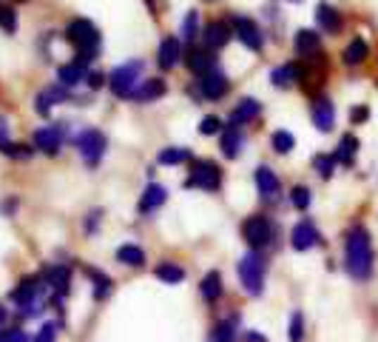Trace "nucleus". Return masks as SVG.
<instances>
[{"instance_id":"nucleus-40","label":"nucleus","mask_w":378,"mask_h":342,"mask_svg":"<svg viewBox=\"0 0 378 342\" xmlns=\"http://www.w3.org/2000/svg\"><path fill=\"white\" fill-rule=\"evenodd\" d=\"M313 166L322 171V177H330V174H333V166H336V157H325V154H319V157H313Z\"/></svg>"},{"instance_id":"nucleus-7","label":"nucleus","mask_w":378,"mask_h":342,"mask_svg":"<svg viewBox=\"0 0 378 342\" xmlns=\"http://www.w3.org/2000/svg\"><path fill=\"white\" fill-rule=\"evenodd\" d=\"M191 185H196V188H202V191H216L219 185H222V171H219V166L216 163H210V160H202V163H196L194 166V171H191V180H188Z\"/></svg>"},{"instance_id":"nucleus-30","label":"nucleus","mask_w":378,"mask_h":342,"mask_svg":"<svg viewBox=\"0 0 378 342\" xmlns=\"http://www.w3.org/2000/svg\"><path fill=\"white\" fill-rule=\"evenodd\" d=\"M83 63H77V60H74V63H68V66H63L60 68V72H57V78H60V83L63 86H74V83H80L83 80Z\"/></svg>"},{"instance_id":"nucleus-1","label":"nucleus","mask_w":378,"mask_h":342,"mask_svg":"<svg viewBox=\"0 0 378 342\" xmlns=\"http://www.w3.org/2000/svg\"><path fill=\"white\" fill-rule=\"evenodd\" d=\"M344 268L353 280H370L372 274V243L364 226H353L344 240Z\"/></svg>"},{"instance_id":"nucleus-31","label":"nucleus","mask_w":378,"mask_h":342,"mask_svg":"<svg viewBox=\"0 0 378 342\" xmlns=\"http://www.w3.org/2000/svg\"><path fill=\"white\" fill-rule=\"evenodd\" d=\"M234 336H237V319H225L213 328L210 342H234Z\"/></svg>"},{"instance_id":"nucleus-35","label":"nucleus","mask_w":378,"mask_h":342,"mask_svg":"<svg viewBox=\"0 0 378 342\" xmlns=\"http://www.w3.org/2000/svg\"><path fill=\"white\" fill-rule=\"evenodd\" d=\"M293 146H296V137L290 131H273V149L279 154H287Z\"/></svg>"},{"instance_id":"nucleus-41","label":"nucleus","mask_w":378,"mask_h":342,"mask_svg":"<svg viewBox=\"0 0 378 342\" xmlns=\"http://www.w3.org/2000/svg\"><path fill=\"white\" fill-rule=\"evenodd\" d=\"M0 342H29V336L20 328H9V331H0Z\"/></svg>"},{"instance_id":"nucleus-38","label":"nucleus","mask_w":378,"mask_h":342,"mask_svg":"<svg viewBox=\"0 0 378 342\" xmlns=\"http://www.w3.org/2000/svg\"><path fill=\"white\" fill-rule=\"evenodd\" d=\"M0 29L9 32V35L18 29V18H15V12L9 6H0Z\"/></svg>"},{"instance_id":"nucleus-15","label":"nucleus","mask_w":378,"mask_h":342,"mask_svg":"<svg viewBox=\"0 0 378 342\" xmlns=\"http://www.w3.org/2000/svg\"><path fill=\"white\" fill-rule=\"evenodd\" d=\"M256 188H259V194H262L265 200H273V197L279 194V177H276L267 166H259V169H256Z\"/></svg>"},{"instance_id":"nucleus-4","label":"nucleus","mask_w":378,"mask_h":342,"mask_svg":"<svg viewBox=\"0 0 378 342\" xmlns=\"http://www.w3.org/2000/svg\"><path fill=\"white\" fill-rule=\"evenodd\" d=\"M139 75H142V63L139 60H131V63L114 68L111 78H108V86H111V92L117 97H131L134 89H137V83H139Z\"/></svg>"},{"instance_id":"nucleus-2","label":"nucleus","mask_w":378,"mask_h":342,"mask_svg":"<svg viewBox=\"0 0 378 342\" xmlns=\"http://www.w3.org/2000/svg\"><path fill=\"white\" fill-rule=\"evenodd\" d=\"M65 37H68V43H74V49H77V63L86 66L89 60L97 57V51H100V32H97V26L92 20H86V18L71 20Z\"/></svg>"},{"instance_id":"nucleus-11","label":"nucleus","mask_w":378,"mask_h":342,"mask_svg":"<svg viewBox=\"0 0 378 342\" xmlns=\"http://www.w3.org/2000/svg\"><path fill=\"white\" fill-rule=\"evenodd\" d=\"M34 146L46 154H54L60 146H63V128L60 126H43L37 134H34Z\"/></svg>"},{"instance_id":"nucleus-19","label":"nucleus","mask_w":378,"mask_h":342,"mask_svg":"<svg viewBox=\"0 0 378 342\" xmlns=\"http://www.w3.org/2000/svg\"><path fill=\"white\" fill-rule=\"evenodd\" d=\"M228 40H231V26H228V23L216 20V23H210V26L205 29V43H208V49H222Z\"/></svg>"},{"instance_id":"nucleus-24","label":"nucleus","mask_w":378,"mask_h":342,"mask_svg":"<svg viewBox=\"0 0 378 342\" xmlns=\"http://www.w3.org/2000/svg\"><path fill=\"white\" fill-rule=\"evenodd\" d=\"M165 94V83L163 80H145L139 89H134V94H131V100H154V97H163Z\"/></svg>"},{"instance_id":"nucleus-13","label":"nucleus","mask_w":378,"mask_h":342,"mask_svg":"<svg viewBox=\"0 0 378 342\" xmlns=\"http://www.w3.org/2000/svg\"><path fill=\"white\" fill-rule=\"evenodd\" d=\"M313 123L322 128V131H330L333 123H336V111H333V103L327 97H319L313 100Z\"/></svg>"},{"instance_id":"nucleus-36","label":"nucleus","mask_w":378,"mask_h":342,"mask_svg":"<svg viewBox=\"0 0 378 342\" xmlns=\"http://www.w3.org/2000/svg\"><path fill=\"white\" fill-rule=\"evenodd\" d=\"M290 202L296 205V209H298V212H305V209H308V205H310V191H308L305 185H296V188L290 191Z\"/></svg>"},{"instance_id":"nucleus-43","label":"nucleus","mask_w":378,"mask_h":342,"mask_svg":"<svg viewBox=\"0 0 378 342\" xmlns=\"http://www.w3.org/2000/svg\"><path fill=\"white\" fill-rule=\"evenodd\" d=\"M194 37H196V15L191 12L185 20V40H194Z\"/></svg>"},{"instance_id":"nucleus-49","label":"nucleus","mask_w":378,"mask_h":342,"mask_svg":"<svg viewBox=\"0 0 378 342\" xmlns=\"http://www.w3.org/2000/svg\"><path fill=\"white\" fill-rule=\"evenodd\" d=\"M293 4H298V0H293Z\"/></svg>"},{"instance_id":"nucleus-47","label":"nucleus","mask_w":378,"mask_h":342,"mask_svg":"<svg viewBox=\"0 0 378 342\" xmlns=\"http://www.w3.org/2000/svg\"><path fill=\"white\" fill-rule=\"evenodd\" d=\"M245 339H248V342H265L259 334H245Z\"/></svg>"},{"instance_id":"nucleus-9","label":"nucleus","mask_w":378,"mask_h":342,"mask_svg":"<svg viewBox=\"0 0 378 342\" xmlns=\"http://www.w3.org/2000/svg\"><path fill=\"white\" fill-rule=\"evenodd\" d=\"M234 29H237V35H239V40L251 49V51H262V46H265V37H262V32H259V26L251 20V18H234V23H231Z\"/></svg>"},{"instance_id":"nucleus-22","label":"nucleus","mask_w":378,"mask_h":342,"mask_svg":"<svg viewBox=\"0 0 378 342\" xmlns=\"http://www.w3.org/2000/svg\"><path fill=\"white\" fill-rule=\"evenodd\" d=\"M154 274H157V280H163V283H168V286H179V283L185 280V271H182L177 262H160Z\"/></svg>"},{"instance_id":"nucleus-28","label":"nucleus","mask_w":378,"mask_h":342,"mask_svg":"<svg viewBox=\"0 0 378 342\" xmlns=\"http://www.w3.org/2000/svg\"><path fill=\"white\" fill-rule=\"evenodd\" d=\"M316 49H319V35H316V32L301 29V32L296 35V51H298V54H313Z\"/></svg>"},{"instance_id":"nucleus-14","label":"nucleus","mask_w":378,"mask_h":342,"mask_svg":"<svg viewBox=\"0 0 378 342\" xmlns=\"http://www.w3.org/2000/svg\"><path fill=\"white\" fill-rule=\"evenodd\" d=\"M179 57H182V43H179V37H165V40L160 43V66H163V68H174V66L179 63Z\"/></svg>"},{"instance_id":"nucleus-44","label":"nucleus","mask_w":378,"mask_h":342,"mask_svg":"<svg viewBox=\"0 0 378 342\" xmlns=\"http://www.w3.org/2000/svg\"><path fill=\"white\" fill-rule=\"evenodd\" d=\"M51 97H54V94H40V97H37V111H40V114H49V109H51Z\"/></svg>"},{"instance_id":"nucleus-37","label":"nucleus","mask_w":378,"mask_h":342,"mask_svg":"<svg viewBox=\"0 0 378 342\" xmlns=\"http://www.w3.org/2000/svg\"><path fill=\"white\" fill-rule=\"evenodd\" d=\"M287 336H290L293 342H298L301 336H305V317H301V311H293V317H290V331H287Z\"/></svg>"},{"instance_id":"nucleus-33","label":"nucleus","mask_w":378,"mask_h":342,"mask_svg":"<svg viewBox=\"0 0 378 342\" xmlns=\"http://www.w3.org/2000/svg\"><path fill=\"white\" fill-rule=\"evenodd\" d=\"M89 277H92V280H94V297H97V300H106V297H108V291H111V286H114V283H111V280H108V277H106V274H100V271H94V268H92V271H89Z\"/></svg>"},{"instance_id":"nucleus-20","label":"nucleus","mask_w":378,"mask_h":342,"mask_svg":"<svg viewBox=\"0 0 378 342\" xmlns=\"http://www.w3.org/2000/svg\"><path fill=\"white\" fill-rule=\"evenodd\" d=\"M199 294H202V300H208V303H216V300L222 297V277H219L216 271H210V274H205V277H202Z\"/></svg>"},{"instance_id":"nucleus-32","label":"nucleus","mask_w":378,"mask_h":342,"mask_svg":"<svg viewBox=\"0 0 378 342\" xmlns=\"http://www.w3.org/2000/svg\"><path fill=\"white\" fill-rule=\"evenodd\" d=\"M157 160H160L163 166H179V163H188V160H191V152H188V149H165Z\"/></svg>"},{"instance_id":"nucleus-21","label":"nucleus","mask_w":378,"mask_h":342,"mask_svg":"<svg viewBox=\"0 0 378 342\" xmlns=\"http://www.w3.org/2000/svg\"><path fill=\"white\" fill-rule=\"evenodd\" d=\"M239 146H242V134H239V126H228L222 134V154L225 157H237L239 154Z\"/></svg>"},{"instance_id":"nucleus-25","label":"nucleus","mask_w":378,"mask_h":342,"mask_svg":"<svg viewBox=\"0 0 378 342\" xmlns=\"http://www.w3.org/2000/svg\"><path fill=\"white\" fill-rule=\"evenodd\" d=\"M188 63H191V68L196 75H210V68H213V63H216V57L210 54V51H202V49H194L191 51V57H188Z\"/></svg>"},{"instance_id":"nucleus-39","label":"nucleus","mask_w":378,"mask_h":342,"mask_svg":"<svg viewBox=\"0 0 378 342\" xmlns=\"http://www.w3.org/2000/svg\"><path fill=\"white\" fill-rule=\"evenodd\" d=\"M34 342H57V325L54 322H43V328L34 336Z\"/></svg>"},{"instance_id":"nucleus-8","label":"nucleus","mask_w":378,"mask_h":342,"mask_svg":"<svg viewBox=\"0 0 378 342\" xmlns=\"http://www.w3.org/2000/svg\"><path fill=\"white\" fill-rule=\"evenodd\" d=\"M37 294H40V280H34V277L20 280V283H18V288L12 291V300L23 308V317L37 314Z\"/></svg>"},{"instance_id":"nucleus-46","label":"nucleus","mask_w":378,"mask_h":342,"mask_svg":"<svg viewBox=\"0 0 378 342\" xmlns=\"http://www.w3.org/2000/svg\"><path fill=\"white\" fill-rule=\"evenodd\" d=\"M364 117H367V109H355L353 111V120H364Z\"/></svg>"},{"instance_id":"nucleus-17","label":"nucleus","mask_w":378,"mask_h":342,"mask_svg":"<svg viewBox=\"0 0 378 342\" xmlns=\"http://www.w3.org/2000/svg\"><path fill=\"white\" fill-rule=\"evenodd\" d=\"M163 202H165V188L154 183V185L145 188V194H142V200H139V212H142V214H151V212H157Z\"/></svg>"},{"instance_id":"nucleus-27","label":"nucleus","mask_w":378,"mask_h":342,"mask_svg":"<svg viewBox=\"0 0 378 342\" xmlns=\"http://www.w3.org/2000/svg\"><path fill=\"white\" fill-rule=\"evenodd\" d=\"M117 259H120L122 265L139 268V265H145V251H142L139 245H120V248H117Z\"/></svg>"},{"instance_id":"nucleus-10","label":"nucleus","mask_w":378,"mask_h":342,"mask_svg":"<svg viewBox=\"0 0 378 342\" xmlns=\"http://www.w3.org/2000/svg\"><path fill=\"white\" fill-rule=\"evenodd\" d=\"M319 240H322V237H319V231H316V226H313L310 220L296 223L293 231H290V245H293L296 251H308V248H313Z\"/></svg>"},{"instance_id":"nucleus-6","label":"nucleus","mask_w":378,"mask_h":342,"mask_svg":"<svg viewBox=\"0 0 378 342\" xmlns=\"http://www.w3.org/2000/svg\"><path fill=\"white\" fill-rule=\"evenodd\" d=\"M106 134L103 131H97V128H86L80 137H77V149H80V154H83V160L89 163V166H97L100 160H103V154H106Z\"/></svg>"},{"instance_id":"nucleus-42","label":"nucleus","mask_w":378,"mask_h":342,"mask_svg":"<svg viewBox=\"0 0 378 342\" xmlns=\"http://www.w3.org/2000/svg\"><path fill=\"white\" fill-rule=\"evenodd\" d=\"M219 126H222L219 117H205V120L199 123V131H202V134H213V131H219Z\"/></svg>"},{"instance_id":"nucleus-18","label":"nucleus","mask_w":378,"mask_h":342,"mask_svg":"<svg viewBox=\"0 0 378 342\" xmlns=\"http://www.w3.org/2000/svg\"><path fill=\"white\" fill-rule=\"evenodd\" d=\"M316 20H319V26H322L325 32H330V35H336V32L341 29V15H339V9H333L330 4H319Z\"/></svg>"},{"instance_id":"nucleus-5","label":"nucleus","mask_w":378,"mask_h":342,"mask_svg":"<svg viewBox=\"0 0 378 342\" xmlns=\"http://www.w3.org/2000/svg\"><path fill=\"white\" fill-rule=\"evenodd\" d=\"M242 237H245V243H248L253 251H259V248H265V245L273 240V226H270L267 217L253 214V217H248V220L242 223Z\"/></svg>"},{"instance_id":"nucleus-45","label":"nucleus","mask_w":378,"mask_h":342,"mask_svg":"<svg viewBox=\"0 0 378 342\" xmlns=\"http://www.w3.org/2000/svg\"><path fill=\"white\" fill-rule=\"evenodd\" d=\"M12 146V140H9V134H6V123L0 120V152H6Z\"/></svg>"},{"instance_id":"nucleus-12","label":"nucleus","mask_w":378,"mask_h":342,"mask_svg":"<svg viewBox=\"0 0 378 342\" xmlns=\"http://www.w3.org/2000/svg\"><path fill=\"white\" fill-rule=\"evenodd\" d=\"M199 92H202V97H208V100H219L225 92H228V80H225V75H219V72L202 75Z\"/></svg>"},{"instance_id":"nucleus-26","label":"nucleus","mask_w":378,"mask_h":342,"mask_svg":"<svg viewBox=\"0 0 378 342\" xmlns=\"http://www.w3.org/2000/svg\"><path fill=\"white\" fill-rule=\"evenodd\" d=\"M367 54H370V46H367L361 37H355V40H350V46L344 49V63H347V66H358V63L367 60Z\"/></svg>"},{"instance_id":"nucleus-3","label":"nucleus","mask_w":378,"mask_h":342,"mask_svg":"<svg viewBox=\"0 0 378 342\" xmlns=\"http://www.w3.org/2000/svg\"><path fill=\"white\" fill-rule=\"evenodd\" d=\"M239 283L251 297H259L265 288V259L259 251H248L239 259Z\"/></svg>"},{"instance_id":"nucleus-29","label":"nucleus","mask_w":378,"mask_h":342,"mask_svg":"<svg viewBox=\"0 0 378 342\" xmlns=\"http://www.w3.org/2000/svg\"><path fill=\"white\" fill-rule=\"evenodd\" d=\"M355 149H358V140H355L353 134H344V137H341V143H339V152H336V163L350 166L353 157H355Z\"/></svg>"},{"instance_id":"nucleus-23","label":"nucleus","mask_w":378,"mask_h":342,"mask_svg":"<svg viewBox=\"0 0 378 342\" xmlns=\"http://www.w3.org/2000/svg\"><path fill=\"white\" fill-rule=\"evenodd\" d=\"M259 111H262V109H259V103L248 97V100H242V103L237 106V111H234V117H231V120H234V126H245V123L256 120V117H259Z\"/></svg>"},{"instance_id":"nucleus-16","label":"nucleus","mask_w":378,"mask_h":342,"mask_svg":"<svg viewBox=\"0 0 378 342\" xmlns=\"http://www.w3.org/2000/svg\"><path fill=\"white\" fill-rule=\"evenodd\" d=\"M68 280H71V274H68V268H65V265H54V268H49L46 283L51 286L54 300H60V297L68 291Z\"/></svg>"},{"instance_id":"nucleus-48","label":"nucleus","mask_w":378,"mask_h":342,"mask_svg":"<svg viewBox=\"0 0 378 342\" xmlns=\"http://www.w3.org/2000/svg\"><path fill=\"white\" fill-rule=\"evenodd\" d=\"M6 317H9V314H6V308H4V305H0V328H4V325H6Z\"/></svg>"},{"instance_id":"nucleus-34","label":"nucleus","mask_w":378,"mask_h":342,"mask_svg":"<svg viewBox=\"0 0 378 342\" xmlns=\"http://www.w3.org/2000/svg\"><path fill=\"white\" fill-rule=\"evenodd\" d=\"M270 78H273L276 86H290V83L298 80V68H296V66H282V68H276Z\"/></svg>"}]
</instances>
